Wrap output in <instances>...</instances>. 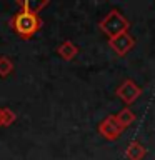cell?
<instances>
[{
	"instance_id": "cell-5",
	"label": "cell",
	"mask_w": 155,
	"mask_h": 160,
	"mask_svg": "<svg viewBox=\"0 0 155 160\" xmlns=\"http://www.w3.org/2000/svg\"><path fill=\"white\" fill-rule=\"evenodd\" d=\"M108 47L112 48L118 57H125V55L135 47V38L128 32L127 33H120L113 38H108Z\"/></svg>"
},
{
	"instance_id": "cell-6",
	"label": "cell",
	"mask_w": 155,
	"mask_h": 160,
	"mask_svg": "<svg viewBox=\"0 0 155 160\" xmlns=\"http://www.w3.org/2000/svg\"><path fill=\"white\" fill-rule=\"evenodd\" d=\"M57 53H58L60 58L65 60V62H70V60H73L77 57L78 47L72 42V40H63V42L57 47Z\"/></svg>"
},
{
	"instance_id": "cell-12",
	"label": "cell",
	"mask_w": 155,
	"mask_h": 160,
	"mask_svg": "<svg viewBox=\"0 0 155 160\" xmlns=\"http://www.w3.org/2000/svg\"><path fill=\"white\" fill-rule=\"evenodd\" d=\"M0 127H3V108H0Z\"/></svg>"
},
{
	"instance_id": "cell-9",
	"label": "cell",
	"mask_w": 155,
	"mask_h": 160,
	"mask_svg": "<svg viewBox=\"0 0 155 160\" xmlns=\"http://www.w3.org/2000/svg\"><path fill=\"white\" fill-rule=\"evenodd\" d=\"M18 5H20V7H23V8H27V10H30V12H33V13H40V10L48 5V0H43V2L25 0V2H18Z\"/></svg>"
},
{
	"instance_id": "cell-3",
	"label": "cell",
	"mask_w": 155,
	"mask_h": 160,
	"mask_svg": "<svg viewBox=\"0 0 155 160\" xmlns=\"http://www.w3.org/2000/svg\"><path fill=\"white\" fill-rule=\"evenodd\" d=\"M115 95H117V97L128 107V105H132L135 100H137L140 95H142V88H140L138 85L133 82V80L127 78V80H123V82L117 87V90H115Z\"/></svg>"
},
{
	"instance_id": "cell-4",
	"label": "cell",
	"mask_w": 155,
	"mask_h": 160,
	"mask_svg": "<svg viewBox=\"0 0 155 160\" xmlns=\"http://www.w3.org/2000/svg\"><path fill=\"white\" fill-rule=\"evenodd\" d=\"M122 132H123V128L118 125L115 115H107V117H105L102 122H100V125H98V133L102 135L105 140H110V142L120 138Z\"/></svg>"
},
{
	"instance_id": "cell-10",
	"label": "cell",
	"mask_w": 155,
	"mask_h": 160,
	"mask_svg": "<svg viewBox=\"0 0 155 160\" xmlns=\"http://www.w3.org/2000/svg\"><path fill=\"white\" fill-rule=\"evenodd\" d=\"M13 72V63L7 57H0V77H8Z\"/></svg>"
},
{
	"instance_id": "cell-2",
	"label": "cell",
	"mask_w": 155,
	"mask_h": 160,
	"mask_svg": "<svg viewBox=\"0 0 155 160\" xmlns=\"http://www.w3.org/2000/svg\"><path fill=\"white\" fill-rule=\"evenodd\" d=\"M98 28L102 30L108 38H113L120 33H127L128 28H130V22L123 17L120 10L113 8L98 22Z\"/></svg>"
},
{
	"instance_id": "cell-7",
	"label": "cell",
	"mask_w": 155,
	"mask_h": 160,
	"mask_svg": "<svg viewBox=\"0 0 155 160\" xmlns=\"http://www.w3.org/2000/svg\"><path fill=\"white\" fill-rule=\"evenodd\" d=\"M125 155H127L128 160H143V157L147 155V148H145L140 142H137V140H132V142L127 145Z\"/></svg>"
},
{
	"instance_id": "cell-1",
	"label": "cell",
	"mask_w": 155,
	"mask_h": 160,
	"mask_svg": "<svg viewBox=\"0 0 155 160\" xmlns=\"http://www.w3.org/2000/svg\"><path fill=\"white\" fill-rule=\"evenodd\" d=\"M10 25L22 38L28 40L42 28V18L38 13H33L30 10L20 7V10L10 18Z\"/></svg>"
},
{
	"instance_id": "cell-8",
	"label": "cell",
	"mask_w": 155,
	"mask_h": 160,
	"mask_svg": "<svg viewBox=\"0 0 155 160\" xmlns=\"http://www.w3.org/2000/svg\"><path fill=\"white\" fill-rule=\"evenodd\" d=\"M115 118H117V122H118L120 127H122V128H127V127H130V125L135 122V113H133L128 107H123L117 115H115Z\"/></svg>"
},
{
	"instance_id": "cell-11",
	"label": "cell",
	"mask_w": 155,
	"mask_h": 160,
	"mask_svg": "<svg viewBox=\"0 0 155 160\" xmlns=\"http://www.w3.org/2000/svg\"><path fill=\"white\" fill-rule=\"evenodd\" d=\"M15 120H17V115H15L13 110L3 108V127H10Z\"/></svg>"
}]
</instances>
